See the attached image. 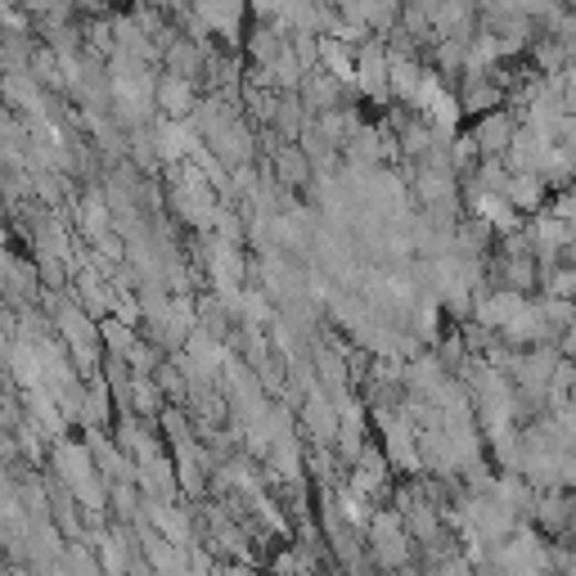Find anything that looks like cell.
I'll return each mask as SVG.
<instances>
[{
    "mask_svg": "<svg viewBox=\"0 0 576 576\" xmlns=\"http://www.w3.org/2000/svg\"><path fill=\"white\" fill-rule=\"evenodd\" d=\"M356 86L366 95H383L388 91V50L383 45H366L356 54Z\"/></svg>",
    "mask_w": 576,
    "mask_h": 576,
    "instance_id": "7a4b0ae2",
    "label": "cell"
},
{
    "mask_svg": "<svg viewBox=\"0 0 576 576\" xmlns=\"http://www.w3.org/2000/svg\"><path fill=\"white\" fill-rule=\"evenodd\" d=\"M541 194H545V185H541V176H536V172H518V176L504 181V198H510L514 207H536V203H541Z\"/></svg>",
    "mask_w": 576,
    "mask_h": 576,
    "instance_id": "52a82bcc",
    "label": "cell"
},
{
    "mask_svg": "<svg viewBox=\"0 0 576 576\" xmlns=\"http://www.w3.org/2000/svg\"><path fill=\"white\" fill-rule=\"evenodd\" d=\"M244 14V0H198V19L207 32H235Z\"/></svg>",
    "mask_w": 576,
    "mask_h": 576,
    "instance_id": "5b68a950",
    "label": "cell"
},
{
    "mask_svg": "<svg viewBox=\"0 0 576 576\" xmlns=\"http://www.w3.org/2000/svg\"><path fill=\"white\" fill-rule=\"evenodd\" d=\"M154 100L167 109V117H185L194 109V91H189V78H176V72H167V78L158 82Z\"/></svg>",
    "mask_w": 576,
    "mask_h": 576,
    "instance_id": "277c9868",
    "label": "cell"
},
{
    "mask_svg": "<svg viewBox=\"0 0 576 576\" xmlns=\"http://www.w3.org/2000/svg\"><path fill=\"white\" fill-rule=\"evenodd\" d=\"M374 554H379L383 567H397V563L405 558V536H401V527H397L392 514H383V518L374 523Z\"/></svg>",
    "mask_w": 576,
    "mask_h": 576,
    "instance_id": "3957f363",
    "label": "cell"
},
{
    "mask_svg": "<svg viewBox=\"0 0 576 576\" xmlns=\"http://www.w3.org/2000/svg\"><path fill=\"white\" fill-rule=\"evenodd\" d=\"M279 176H284V181H294V185H298V181L307 176V158H302L298 150H284V154H279Z\"/></svg>",
    "mask_w": 576,
    "mask_h": 576,
    "instance_id": "ba28073f",
    "label": "cell"
},
{
    "mask_svg": "<svg viewBox=\"0 0 576 576\" xmlns=\"http://www.w3.org/2000/svg\"><path fill=\"white\" fill-rule=\"evenodd\" d=\"M59 320H63V338L72 342V356H78L82 366L91 370V366H95V329H91L86 311H78V307H63V311H59Z\"/></svg>",
    "mask_w": 576,
    "mask_h": 576,
    "instance_id": "6da1fadb",
    "label": "cell"
},
{
    "mask_svg": "<svg viewBox=\"0 0 576 576\" xmlns=\"http://www.w3.org/2000/svg\"><path fill=\"white\" fill-rule=\"evenodd\" d=\"M473 140L482 144L486 154H504V150H510V140H514V126H510V117H504V113H491V117L473 131Z\"/></svg>",
    "mask_w": 576,
    "mask_h": 576,
    "instance_id": "8992f818",
    "label": "cell"
},
{
    "mask_svg": "<svg viewBox=\"0 0 576 576\" xmlns=\"http://www.w3.org/2000/svg\"><path fill=\"white\" fill-rule=\"evenodd\" d=\"M563 347H567V351H576V320H572V329H567V338H563Z\"/></svg>",
    "mask_w": 576,
    "mask_h": 576,
    "instance_id": "9c48e42d",
    "label": "cell"
}]
</instances>
